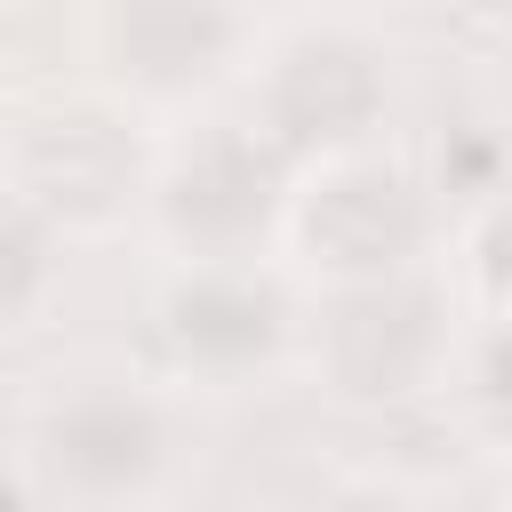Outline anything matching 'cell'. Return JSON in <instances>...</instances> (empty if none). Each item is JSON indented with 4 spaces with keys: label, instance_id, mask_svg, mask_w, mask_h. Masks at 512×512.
I'll use <instances>...</instances> for the list:
<instances>
[{
    "label": "cell",
    "instance_id": "cell-1",
    "mask_svg": "<svg viewBox=\"0 0 512 512\" xmlns=\"http://www.w3.org/2000/svg\"><path fill=\"white\" fill-rule=\"evenodd\" d=\"M32 464L72 504H136L168 472V416L128 384H88L40 416Z\"/></svg>",
    "mask_w": 512,
    "mask_h": 512
},
{
    "label": "cell",
    "instance_id": "cell-2",
    "mask_svg": "<svg viewBox=\"0 0 512 512\" xmlns=\"http://www.w3.org/2000/svg\"><path fill=\"white\" fill-rule=\"evenodd\" d=\"M376 120H384V64H376V48H360L344 32H312V40H296L272 64L256 136L280 160H304V152H352Z\"/></svg>",
    "mask_w": 512,
    "mask_h": 512
},
{
    "label": "cell",
    "instance_id": "cell-3",
    "mask_svg": "<svg viewBox=\"0 0 512 512\" xmlns=\"http://www.w3.org/2000/svg\"><path fill=\"white\" fill-rule=\"evenodd\" d=\"M280 152L256 128H208L160 184V224L200 256H240L280 216Z\"/></svg>",
    "mask_w": 512,
    "mask_h": 512
},
{
    "label": "cell",
    "instance_id": "cell-4",
    "mask_svg": "<svg viewBox=\"0 0 512 512\" xmlns=\"http://www.w3.org/2000/svg\"><path fill=\"white\" fill-rule=\"evenodd\" d=\"M304 240H312V256L328 272H344V288L392 280L424 240V200L408 192V176H392L376 160H344V168H328L312 184Z\"/></svg>",
    "mask_w": 512,
    "mask_h": 512
},
{
    "label": "cell",
    "instance_id": "cell-5",
    "mask_svg": "<svg viewBox=\"0 0 512 512\" xmlns=\"http://www.w3.org/2000/svg\"><path fill=\"white\" fill-rule=\"evenodd\" d=\"M232 40H240V24L224 0H112V16H104L112 64L152 96L216 80L232 64Z\"/></svg>",
    "mask_w": 512,
    "mask_h": 512
},
{
    "label": "cell",
    "instance_id": "cell-6",
    "mask_svg": "<svg viewBox=\"0 0 512 512\" xmlns=\"http://www.w3.org/2000/svg\"><path fill=\"white\" fill-rule=\"evenodd\" d=\"M440 352V328H432V304L408 296L400 280H360L344 288L336 320H328V368L344 392H408Z\"/></svg>",
    "mask_w": 512,
    "mask_h": 512
},
{
    "label": "cell",
    "instance_id": "cell-7",
    "mask_svg": "<svg viewBox=\"0 0 512 512\" xmlns=\"http://www.w3.org/2000/svg\"><path fill=\"white\" fill-rule=\"evenodd\" d=\"M280 320H288L280 296L256 288V280H240V272H192V280H176L168 304H160L168 344H176L192 368H216V376L256 368V360L280 344Z\"/></svg>",
    "mask_w": 512,
    "mask_h": 512
},
{
    "label": "cell",
    "instance_id": "cell-8",
    "mask_svg": "<svg viewBox=\"0 0 512 512\" xmlns=\"http://www.w3.org/2000/svg\"><path fill=\"white\" fill-rule=\"evenodd\" d=\"M48 272H56V240H48L40 200L0 192V320H24L48 296Z\"/></svg>",
    "mask_w": 512,
    "mask_h": 512
},
{
    "label": "cell",
    "instance_id": "cell-9",
    "mask_svg": "<svg viewBox=\"0 0 512 512\" xmlns=\"http://www.w3.org/2000/svg\"><path fill=\"white\" fill-rule=\"evenodd\" d=\"M328 512H400V504H376V496H344V504H328Z\"/></svg>",
    "mask_w": 512,
    "mask_h": 512
}]
</instances>
